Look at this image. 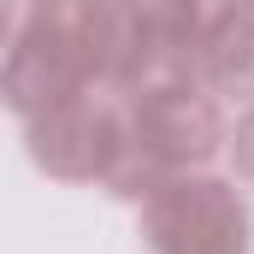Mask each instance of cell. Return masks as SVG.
Segmentation results:
<instances>
[{"label": "cell", "instance_id": "6da1fadb", "mask_svg": "<svg viewBox=\"0 0 254 254\" xmlns=\"http://www.w3.org/2000/svg\"><path fill=\"white\" fill-rule=\"evenodd\" d=\"M125 0H36L0 65V101L24 119L95 83H113Z\"/></svg>", "mask_w": 254, "mask_h": 254}, {"label": "cell", "instance_id": "7a4b0ae2", "mask_svg": "<svg viewBox=\"0 0 254 254\" xmlns=\"http://www.w3.org/2000/svg\"><path fill=\"white\" fill-rule=\"evenodd\" d=\"M142 237L154 254H249V207L225 178L172 172L142 195Z\"/></svg>", "mask_w": 254, "mask_h": 254}, {"label": "cell", "instance_id": "3957f363", "mask_svg": "<svg viewBox=\"0 0 254 254\" xmlns=\"http://www.w3.org/2000/svg\"><path fill=\"white\" fill-rule=\"evenodd\" d=\"M30 154L42 172H54L65 184H83V178L107 184V172L125 154V101H113L107 89L54 101L48 113L30 119Z\"/></svg>", "mask_w": 254, "mask_h": 254}, {"label": "cell", "instance_id": "277c9868", "mask_svg": "<svg viewBox=\"0 0 254 254\" xmlns=\"http://www.w3.org/2000/svg\"><path fill=\"white\" fill-rule=\"evenodd\" d=\"M195 83L207 95H231V101H254V18L249 6L231 12L195 54Z\"/></svg>", "mask_w": 254, "mask_h": 254}, {"label": "cell", "instance_id": "5b68a950", "mask_svg": "<svg viewBox=\"0 0 254 254\" xmlns=\"http://www.w3.org/2000/svg\"><path fill=\"white\" fill-rule=\"evenodd\" d=\"M225 148H231V160H237V178H249V184H254V107L237 119V130L225 136Z\"/></svg>", "mask_w": 254, "mask_h": 254}, {"label": "cell", "instance_id": "8992f818", "mask_svg": "<svg viewBox=\"0 0 254 254\" xmlns=\"http://www.w3.org/2000/svg\"><path fill=\"white\" fill-rule=\"evenodd\" d=\"M6 42H12V0H0V54H6Z\"/></svg>", "mask_w": 254, "mask_h": 254}, {"label": "cell", "instance_id": "52a82bcc", "mask_svg": "<svg viewBox=\"0 0 254 254\" xmlns=\"http://www.w3.org/2000/svg\"><path fill=\"white\" fill-rule=\"evenodd\" d=\"M243 6H249V18H254V0H243Z\"/></svg>", "mask_w": 254, "mask_h": 254}]
</instances>
